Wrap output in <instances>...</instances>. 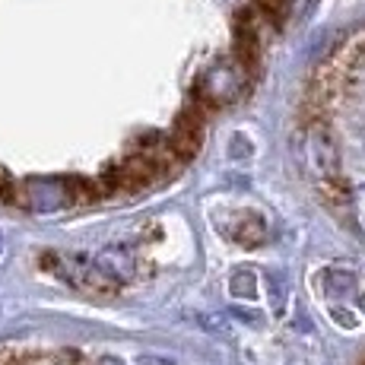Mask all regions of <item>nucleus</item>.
Returning <instances> with one entry per match:
<instances>
[{"label":"nucleus","mask_w":365,"mask_h":365,"mask_svg":"<svg viewBox=\"0 0 365 365\" xmlns=\"http://www.w3.org/2000/svg\"><path fill=\"white\" fill-rule=\"evenodd\" d=\"M314 191H318V200L324 203L331 213H340V216L349 213L353 187L346 185V178H343V175H336V178H321V181H314Z\"/></svg>","instance_id":"20e7f679"},{"label":"nucleus","mask_w":365,"mask_h":365,"mask_svg":"<svg viewBox=\"0 0 365 365\" xmlns=\"http://www.w3.org/2000/svg\"><path fill=\"white\" fill-rule=\"evenodd\" d=\"M216 226H220L222 232L232 238L235 245H245V248H257V245H264V238H267L264 216L245 213V210L232 213V220H216Z\"/></svg>","instance_id":"7ed1b4c3"},{"label":"nucleus","mask_w":365,"mask_h":365,"mask_svg":"<svg viewBox=\"0 0 365 365\" xmlns=\"http://www.w3.org/2000/svg\"><path fill=\"white\" fill-rule=\"evenodd\" d=\"M232 296H245V299H251L255 296V273L251 270H235L232 273Z\"/></svg>","instance_id":"39448f33"},{"label":"nucleus","mask_w":365,"mask_h":365,"mask_svg":"<svg viewBox=\"0 0 365 365\" xmlns=\"http://www.w3.org/2000/svg\"><path fill=\"white\" fill-rule=\"evenodd\" d=\"M302 163H305L308 175L314 181L321 178H336L340 172V153H336V143L327 133V124H305L302 128Z\"/></svg>","instance_id":"f03ea898"},{"label":"nucleus","mask_w":365,"mask_h":365,"mask_svg":"<svg viewBox=\"0 0 365 365\" xmlns=\"http://www.w3.org/2000/svg\"><path fill=\"white\" fill-rule=\"evenodd\" d=\"M251 86V76L235 58L213 61L194 83V102H200L207 111L226 108V105L238 102Z\"/></svg>","instance_id":"f257e3e1"}]
</instances>
